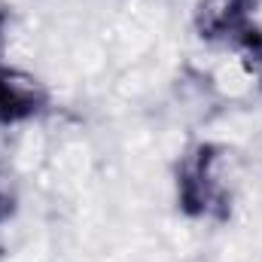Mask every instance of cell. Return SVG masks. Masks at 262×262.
<instances>
[{
    "label": "cell",
    "instance_id": "obj_2",
    "mask_svg": "<svg viewBox=\"0 0 262 262\" xmlns=\"http://www.w3.org/2000/svg\"><path fill=\"white\" fill-rule=\"evenodd\" d=\"M259 9V0H198L192 12L195 34L204 43L247 49V43L259 34L253 25V15Z\"/></svg>",
    "mask_w": 262,
    "mask_h": 262
},
{
    "label": "cell",
    "instance_id": "obj_3",
    "mask_svg": "<svg viewBox=\"0 0 262 262\" xmlns=\"http://www.w3.org/2000/svg\"><path fill=\"white\" fill-rule=\"evenodd\" d=\"M49 107V89L28 70L0 64V125H21L43 116Z\"/></svg>",
    "mask_w": 262,
    "mask_h": 262
},
{
    "label": "cell",
    "instance_id": "obj_6",
    "mask_svg": "<svg viewBox=\"0 0 262 262\" xmlns=\"http://www.w3.org/2000/svg\"><path fill=\"white\" fill-rule=\"evenodd\" d=\"M3 28H6V12L0 9V46H3Z\"/></svg>",
    "mask_w": 262,
    "mask_h": 262
},
{
    "label": "cell",
    "instance_id": "obj_4",
    "mask_svg": "<svg viewBox=\"0 0 262 262\" xmlns=\"http://www.w3.org/2000/svg\"><path fill=\"white\" fill-rule=\"evenodd\" d=\"M18 213V180L15 171L0 159V226Z\"/></svg>",
    "mask_w": 262,
    "mask_h": 262
},
{
    "label": "cell",
    "instance_id": "obj_5",
    "mask_svg": "<svg viewBox=\"0 0 262 262\" xmlns=\"http://www.w3.org/2000/svg\"><path fill=\"white\" fill-rule=\"evenodd\" d=\"M244 55H247V58H250V61H253V64L262 70V31L256 34V40L247 46V52H244Z\"/></svg>",
    "mask_w": 262,
    "mask_h": 262
},
{
    "label": "cell",
    "instance_id": "obj_1",
    "mask_svg": "<svg viewBox=\"0 0 262 262\" xmlns=\"http://www.w3.org/2000/svg\"><path fill=\"white\" fill-rule=\"evenodd\" d=\"M226 146L220 143H195L177 162V207L189 220H213L223 223L232 213V195L216 174Z\"/></svg>",
    "mask_w": 262,
    "mask_h": 262
}]
</instances>
